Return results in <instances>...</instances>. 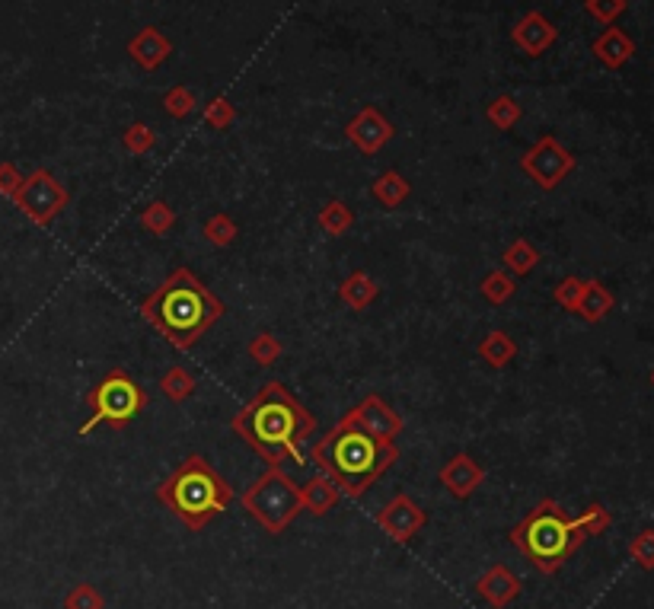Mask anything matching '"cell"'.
<instances>
[{
    "instance_id": "26",
    "label": "cell",
    "mask_w": 654,
    "mask_h": 609,
    "mask_svg": "<svg viewBox=\"0 0 654 609\" xmlns=\"http://www.w3.org/2000/svg\"><path fill=\"white\" fill-rule=\"evenodd\" d=\"M201 236H205V240H208L211 246L224 249V246H233V243H237L240 227H237V221H233L230 214H211L208 221H205V227H201Z\"/></svg>"
},
{
    "instance_id": "12",
    "label": "cell",
    "mask_w": 654,
    "mask_h": 609,
    "mask_svg": "<svg viewBox=\"0 0 654 609\" xmlns=\"http://www.w3.org/2000/svg\"><path fill=\"white\" fill-rule=\"evenodd\" d=\"M377 527L390 539H396V543H409V539L425 527V511L409 495H393L380 507Z\"/></svg>"
},
{
    "instance_id": "11",
    "label": "cell",
    "mask_w": 654,
    "mask_h": 609,
    "mask_svg": "<svg viewBox=\"0 0 654 609\" xmlns=\"http://www.w3.org/2000/svg\"><path fill=\"white\" fill-rule=\"evenodd\" d=\"M393 122L387 115H383L377 106H364L351 122L345 125V138L355 144L364 157H374L377 150H383L390 141H393Z\"/></svg>"
},
{
    "instance_id": "3",
    "label": "cell",
    "mask_w": 654,
    "mask_h": 609,
    "mask_svg": "<svg viewBox=\"0 0 654 609\" xmlns=\"http://www.w3.org/2000/svg\"><path fill=\"white\" fill-rule=\"evenodd\" d=\"M310 460L316 463V469L326 472L339 485V492L345 498H364L383 472L393 469V463L399 460V450L396 444L377 441V437L361 431L345 415L339 425H332L310 447Z\"/></svg>"
},
{
    "instance_id": "22",
    "label": "cell",
    "mask_w": 654,
    "mask_h": 609,
    "mask_svg": "<svg viewBox=\"0 0 654 609\" xmlns=\"http://www.w3.org/2000/svg\"><path fill=\"white\" fill-rule=\"evenodd\" d=\"M479 294L489 303H495V307H505V303L517 294V278L511 272H505V268H495V272L482 278Z\"/></svg>"
},
{
    "instance_id": "17",
    "label": "cell",
    "mask_w": 654,
    "mask_h": 609,
    "mask_svg": "<svg viewBox=\"0 0 654 609\" xmlns=\"http://www.w3.org/2000/svg\"><path fill=\"white\" fill-rule=\"evenodd\" d=\"M342 492H339V485H335L326 472H316V476L300 488V507L304 511H310L313 517H323L329 514L335 504H339Z\"/></svg>"
},
{
    "instance_id": "9",
    "label": "cell",
    "mask_w": 654,
    "mask_h": 609,
    "mask_svg": "<svg viewBox=\"0 0 654 609\" xmlns=\"http://www.w3.org/2000/svg\"><path fill=\"white\" fill-rule=\"evenodd\" d=\"M572 166H575V160H572V154L556 141V138H540L536 141L527 154L521 157V169L524 173L540 185V189H556V185L572 173Z\"/></svg>"
},
{
    "instance_id": "24",
    "label": "cell",
    "mask_w": 654,
    "mask_h": 609,
    "mask_svg": "<svg viewBox=\"0 0 654 609\" xmlns=\"http://www.w3.org/2000/svg\"><path fill=\"white\" fill-rule=\"evenodd\" d=\"M501 259H505V272H511L514 278L517 275H530L533 268L540 265V249H536L530 240H514Z\"/></svg>"
},
{
    "instance_id": "19",
    "label": "cell",
    "mask_w": 654,
    "mask_h": 609,
    "mask_svg": "<svg viewBox=\"0 0 654 609\" xmlns=\"http://www.w3.org/2000/svg\"><path fill=\"white\" fill-rule=\"evenodd\" d=\"M371 195L377 198V205H383V208H399L402 201H409V195H412V182L402 176V173H396V169H383V173L374 179V185H371Z\"/></svg>"
},
{
    "instance_id": "6",
    "label": "cell",
    "mask_w": 654,
    "mask_h": 609,
    "mask_svg": "<svg viewBox=\"0 0 654 609\" xmlns=\"http://www.w3.org/2000/svg\"><path fill=\"white\" fill-rule=\"evenodd\" d=\"M147 389L134 380L128 370L112 367L109 374H103L93 389L87 393V405H90V418L80 425V437H87L96 425H109V428H125L131 425L147 409Z\"/></svg>"
},
{
    "instance_id": "23",
    "label": "cell",
    "mask_w": 654,
    "mask_h": 609,
    "mask_svg": "<svg viewBox=\"0 0 654 609\" xmlns=\"http://www.w3.org/2000/svg\"><path fill=\"white\" fill-rule=\"evenodd\" d=\"M195 386H198L195 377L189 374L186 367H179V364L170 367V370H166V374L160 377V393L170 399V402H176V405H179V402H189V399L195 396Z\"/></svg>"
},
{
    "instance_id": "1",
    "label": "cell",
    "mask_w": 654,
    "mask_h": 609,
    "mask_svg": "<svg viewBox=\"0 0 654 609\" xmlns=\"http://www.w3.org/2000/svg\"><path fill=\"white\" fill-rule=\"evenodd\" d=\"M233 434L253 447L268 466L297 463L304 466V450L300 441L316 431V418L304 402L291 396V389L268 380L259 393L249 399L243 409L230 418Z\"/></svg>"
},
{
    "instance_id": "36",
    "label": "cell",
    "mask_w": 654,
    "mask_h": 609,
    "mask_svg": "<svg viewBox=\"0 0 654 609\" xmlns=\"http://www.w3.org/2000/svg\"><path fill=\"white\" fill-rule=\"evenodd\" d=\"M20 185H23L20 169H16L13 163H0V195L13 198L16 192H20Z\"/></svg>"
},
{
    "instance_id": "10",
    "label": "cell",
    "mask_w": 654,
    "mask_h": 609,
    "mask_svg": "<svg viewBox=\"0 0 654 609\" xmlns=\"http://www.w3.org/2000/svg\"><path fill=\"white\" fill-rule=\"evenodd\" d=\"M348 418L355 421L361 431H367L371 437H377V441H387V444H396V437L402 434V428H406L402 415H396L393 405L377 393L364 396L355 409L348 412Z\"/></svg>"
},
{
    "instance_id": "30",
    "label": "cell",
    "mask_w": 654,
    "mask_h": 609,
    "mask_svg": "<svg viewBox=\"0 0 654 609\" xmlns=\"http://www.w3.org/2000/svg\"><path fill=\"white\" fill-rule=\"evenodd\" d=\"M578 310L584 313V319H591V323H597V319L610 310V294L603 291L600 284H594V281H591V284H584Z\"/></svg>"
},
{
    "instance_id": "31",
    "label": "cell",
    "mask_w": 654,
    "mask_h": 609,
    "mask_svg": "<svg viewBox=\"0 0 654 609\" xmlns=\"http://www.w3.org/2000/svg\"><path fill=\"white\" fill-rule=\"evenodd\" d=\"M154 144H157V134L144 122H131L122 134V147L128 150V154H150Z\"/></svg>"
},
{
    "instance_id": "5",
    "label": "cell",
    "mask_w": 654,
    "mask_h": 609,
    "mask_svg": "<svg viewBox=\"0 0 654 609\" xmlns=\"http://www.w3.org/2000/svg\"><path fill=\"white\" fill-rule=\"evenodd\" d=\"M584 539L581 520H572L556 501H540L533 511L511 530V543L524 558H530L536 571L552 574L572 555Z\"/></svg>"
},
{
    "instance_id": "13",
    "label": "cell",
    "mask_w": 654,
    "mask_h": 609,
    "mask_svg": "<svg viewBox=\"0 0 654 609\" xmlns=\"http://www.w3.org/2000/svg\"><path fill=\"white\" fill-rule=\"evenodd\" d=\"M556 26H552L543 13H536V10H530L527 16H521V20L514 23V29H511V42L521 48L524 55H530V58H540L546 48L556 42Z\"/></svg>"
},
{
    "instance_id": "28",
    "label": "cell",
    "mask_w": 654,
    "mask_h": 609,
    "mask_svg": "<svg viewBox=\"0 0 654 609\" xmlns=\"http://www.w3.org/2000/svg\"><path fill=\"white\" fill-rule=\"evenodd\" d=\"M246 351H249V358H253L259 367H272L284 354V345L278 342L272 332H256L253 338H249Z\"/></svg>"
},
{
    "instance_id": "20",
    "label": "cell",
    "mask_w": 654,
    "mask_h": 609,
    "mask_svg": "<svg viewBox=\"0 0 654 609\" xmlns=\"http://www.w3.org/2000/svg\"><path fill=\"white\" fill-rule=\"evenodd\" d=\"M479 358L495 370H505L517 358V342L505 329H492L479 342Z\"/></svg>"
},
{
    "instance_id": "37",
    "label": "cell",
    "mask_w": 654,
    "mask_h": 609,
    "mask_svg": "<svg viewBox=\"0 0 654 609\" xmlns=\"http://www.w3.org/2000/svg\"><path fill=\"white\" fill-rule=\"evenodd\" d=\"M623 7V0H588V10L597 16V20H613Z\"/></svg>"
},
{
    "instance_id": "4",
    "label": "cell",
    "mask_w": 654,
    "mask_h": 609,
    "mask_svg": "<svg viewBox=\"0 0 654 609\" xmlns=\"http://www.w3.org/2000/svg\"><path fill=\"white\" fill-rule=\"evenodd\" d=\"M157 498L189 530H205L217 514H224L230 507L233 488L205 456L192 453L163 479V485H157Z\"/></svg>"
},
{
    "instance_id": "15",
    "label": "cell",
    "mask_w": 654,
    "mask_h": 609,
    "mask_svg": "<svg viewBox=\"0 0 654 609\" xmlns=\"http://www.w3.org/2000/svg\"><path fill=\"white\" fill-rule=\"evenodd\" d=\"M125 52L131 55V61L141 67V71H157V67L173 55V42L163 36L157 26H144L128 39Z\"/></svg>"
},
{
    "instance_id": "29",
    "label": "cell",
    "mask_w": 654,
    "mask_h": 609,
    "mask_svg": "<svg viewBox=\"0 0 654 609\" xmlns=\"http://www.w3.org/2000/svg\"><path fill=\"white\" fill-rule=\"evenodd\" d=\"M201 115H205V125L208 128L227 131V128H233V122H237V106H233L227 96H214Z\"/></svg>"
},
{
    "instance_id": "32",
    "label": "cell",
    "mask_w": 654,
    "mask_h": 609,
    "mask_svg": "<svg viewBox=\"0 0 654 609\" xmlns=\"http://www.w3.org/2000/svg\"><path fill=\"white\" fill-rule=\"evenodd\" d=\"M195 106H198V96L189 87H173V90H166V96H163V109H166V115H173V118L192 115Z\"/></svg>"
},
{
    "instance_id": "25",
    "label": "cell",
    "mask_w": 654,
    "mask_h": 609,
    "mask_svg": "<svg viewBox=\"0 0 654 609\" xmlns=\"http://www.w3.org/2000/svg\"><path fill=\"white\" fill-rule=\"evenodd\" d=\"M521 103H517L514 96H495L492 103H489V109H485V118H489V125L492 128H498V131H511L517 122H521Z\"/></svg>"
},
{
    "instance_id": "21",
    "label": "cell",
    "mask_w": 654,
    "mask_h": 609,
    "mask_svg": "<svg viewBox=\"0 0 654 609\" xmlns=\"http://www.w3.org/2000/svg\"><path fill=\"white\" fill-rule=\"evenodd\" d=\"M316 224H320V230L326 236H345L351 227H355V211H351L345 201L332 198L329 205L320 214H316Z\"/></svg>"
},
{
    "instance_id": "7",
    "label": "cell",
    "mask_w": 654,
    "mask_h": 609,
    "mask_svg": "<svg viewBox=\"0 0 654 609\" xmlns=\"http://www.w3.org/2000/svg\"><path fill=\"white\" fill-rule=\"evenodd\" d=\"M243 511L262 523V530L281 536L291 527L294 517L304 511L300 507V488L281 466H268L262 476L243 492Z\"/></svg>"
},
{
    "instance_id": "2",
    "label": "cell",
    "mask_w": 654,
    "mask_h": 609,
    "mask_svg": "<svg viewBox=\"0 0 654 609\" xmlns=\"http://www.w3.org/2000/svg\"><path fill=\"white\" fill-rule=\"evenodd\" d=\"M224 313H227L224 300L214 297L186 265L173 268L157 291L141 303V316L173 348H182V351L198 345V338L205 335Z\"/></svg>"
},
{
    "instance_id": "35",
    "label": "cell",
    "mask_w": 654,
    "mask_h": 609,
    "mask_svg": "<svg viewBox=\"0 0 654 609\" xmlns=\"http://www.w3.org/2000/svg\"><path fill=\"white\" fill-rule=\"evenodd\" d=\"M581 291H584V284L578 278H565L559 287H556V300L562 303L565 310H578V303H581Z\"/></svg>"
},
{
    "instance_id": "34",
    "label": "cell",
    "mask_w": 654,
    "mask_h": 609,
    "mask_svg": "<svg viewBox=\"0 0 654 609\" xmlns=\"http://www.w3.org/2000/svg\"><path fill=\"white\" fill-rule=\"evenodd\" d=\"M594 52L607 64H619V61H626V55H629V42L619 36V32H607V36L594 45Z\"/></svg>"
},
{
    "instance_id": "18",
    "label": "cell",
    "mask_w": 654,
    "mask_h": 609,
    "mask_svg": "<svg viewBox=\"0 0 654 609\" xmlns=\"http://www.w3.org/2000/svg\"><path fill=\"white\" fill-rule=\"evenodd\" d=\"M377 294H380V287H377V281L364 272V268H358V272H351L342 284H339V300L345 303L348 310H355V313H361V310H367L371 303L377 300Z\"/></svg>"
},
{
    "instance_id": "16",
    "label": "cell",
    "mask_w": 654,
    "mask_h": 609,
    "mask_svg": "<svg viewBox=\"0 0 654 609\" xmlns=\"http://www.w3.org/2000/svg\"><path fill=\"white\" fill-rule=\"evenodd\" d=\"M476 594L489 606L501 609V606H508V603H514L517 597H521V578H517V574L511 568H505V565H492L476 581Z\"/></svg>"
},
{
    "instance_id": "8",
    "label": "cell",
    "mask_w": 654,
    "mask_h": 609,
    "mask_svg": "<svg viewBox=\"0 0 654 609\" xmlns=\"http://www.w3.org/2000/svg\"><path fill=\"white\" fill-rule=\"evenodd\" d=\"M67 201H71V195H67L64 185L55 179L52 169H36V173L23 176L20 192L13 195V205L39 227L52 224L55 217L67 208Z\"/></svg>"
},
{
    "instance_id": "14",
    "label": "cell",
    "mask_w": 654,
    "mask_h": 609,
    "mask_svg": "<svg viewBox=\"0 0 654 609\" xmlns=\"http://www.w3.org/2000/svg\"><path fill=\"white\" fill-rule=\"evenodd\" d=\"M441 485L447 488L454 498H469L476 492V488L485 482V469L479 466V460H473L469 453H457L454 460H447L438 472Z\"/></svg>"
},
{
    "instance_id": "27",
    "label": "cell",
    "mask_w": 654,
    "mask_h": 609,
    "mask_svg": "<svg viewBox=\"0 0 654 609\" xmlns=\"http://www.w3.org/2000/svg\"><path fill=\"white\" fill-rule=\"evenodd\" d=\"M141 227L150 233V236H166L173 227H176V211L166 205V201H150V205L141 211Z\"/></svg>"
},
{
    "instance_id": "33",
    "label": "cell",
    "mask_w": 654,
    "mask_h": 609,
    "mask_svg": "<svg viewBox=\"0 0 654 609\" xmlns=\"http://www.w3.org/2000/svg\"><path fill=\"white\" fill-rule=\"evenodd\" d=\"M64 609H106V600L93 584H77L71 594L64 597Z\"/></svg>"
}]
</instances>
